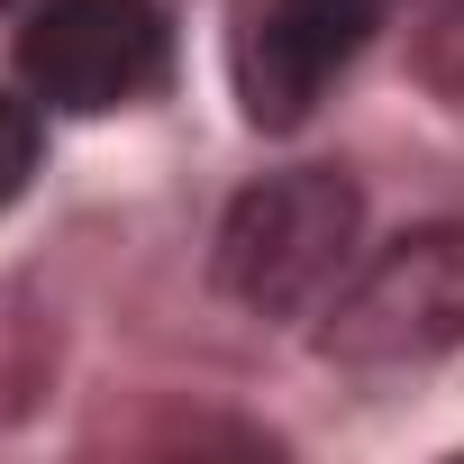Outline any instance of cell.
Here are the masks:
<instances>
[{
  "instance_id": "1",
  "label": "cell",
  "mask_w": 464,
  "mask_h": 464,
  "mask_svg": "<svg viewBox=\"0 0 464 464\" xmlns=\"http://www.w3.org/2000/svg\"><path fill=\"white\" fill-rule=\"evenodd\" d=\"M355 237H364V191L337 164L274 173V182L237 191V209L218 218V292L265 319H292V310L328 301Z\"/></svg>"
},
{
  "instance_id": "3",
  "label": "cell",
  "mask_w": 464,
  "mask_h": 464,
  "mask_svg": "<svg viewBox=\"0 0 464 464\" xmlns=\"http://www.w3.org/2000/svg\"><path fill=\"white\" fill-rule=\"evenodd\" d=\"M19 73L46 110H128L164 82V10L155 0H46L19 37Z\"/></svg>"
},
{
  "instance_id": "6",
  "label": "cell",
  "mask_w": 464,
  "mask_h": 464,
  "mask_svg": "<svg viewBox=\"0 0 464 464\" xmlns=\"http://www.w3.org/2000/svg\"><path fill=\"white\" fill-rule=\"evenodd\" d=\"M355 10H382V0H355Z\"/></svg>"
},
{
  "instance_id": "5",
  "label": "cell",
  "mask_w": 464,
  "mask_h": 464,
  "mask_svg": "<svg viewBox=\"0 0 464 464\" xmlns=\"http://www.w3.org/2000/svg\"><path fill=\"white\" fill-rule=\"evenodd\" d=\"M28 173H37V110L0 92V209L28 191Z\"/></svg>"
},
{
  "instance_id": "2",
  "label": "cell",
  "mask_w": 464,
  "mask_h": 464,
  "mask_svg": "<svg viewBox=\"0 0 464 464\" xmlns=\"http://www.w3.org/2000/svg\"><path fill=\"white\" fill-rule=\"evenodd\" d=\"M446 346H464V218L392 237L319 328V355L337 364H428Z\"/></svg>"
},
{
  "instance_id": "4",
  "label": "cell",
  "mask_w": 464,
  "mask_h": 464,
  "mask_svg": "<svg viewBox=\"0 0 464 464\" xmlns=\"http://www.w3.org/2000/svg\"><path fill=\"white\" fill-rule=\"evenodd\" d=\"M373 10L355 0H227V82H237V110L256 128H301L328 82L346 73V55L364 46Z\"/></svg>"
}]
</instances>
